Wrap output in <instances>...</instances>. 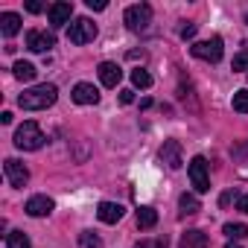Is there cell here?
I'll return each instance as SVG.
<instances>
[{
  "mask_svg": "<svg viewBox=\"0 0 248 248\" xmlns=\"http://www.w3.org/2000/svg\"><path fill=\"white\" fill-rule=\"evenodd\" d=\"M0 123H12V111H3V114H0Z\"/></svg>",
  "mask_w": 248,
  "mask_h": 248,
  "instance_id": "d6a6232c",
  "label": "cell"
},
{
  "mask_svg": "<svg viewBox=\"0 0 248 248\" xmlns=\"http://www.w3.org/2000/svg\"><path fill=\"white\" fill-rule=\"evenodd\" d=\"M0 32H3L6 38H15V35L21 32V15L3 12V15H0Z\"/></svg>",
  "mask_w": 248,
  "mask_h": 248,
  "instance_id": "2e32d148",
  "label": "cell"
},
{
  "mask_svg": "<svg viewBox=\"0 0 248 248\" xmlns=\"http://www.w3.org/2000/svg\"><path fill=\"white\" fill-rule=\"evenodd\" d=\"M108 3H105V0H88V9H93V12H102Z\"/></svg>",
  "mask_w": 248,
  "mask_h": 248,
  "instance_id": "f546056e",
  "label": "cell"
},
{
  "mask_svg": "<svg viewBox=\"0 0 248 248\" xmlns=\"http://www.w3.org/2000/svg\"><path fill=\"white\" fill-rule=\"evenodd\" d=\"M225 248H242V245H239V242H228Z\"/></svg>",
  "mask_w": 248,
  "mask_h": 248,
  "instance_id": "836d02e7",
  "label": "cell"
},
{
  "mask_svg": "<svg viewBox=\"0 0 248 248\" xmlns=\"http://www.w3.org/2000/svg\"><path fill=\"white\" fill-rule=\"evenodd\" d=\"M245 24H248V12H245Z\"/></svg>",
  "mask_w": 248,
  "mask_h": 248,
  "instance_id": "e575fe53",
  "label": "cell"
},
{
  "mask_svg": "<svg viewBox=\"0 0 248 248\" xmlns=\"http://www.w3.org/2000/svg\"><path fill=\"white\" fill-rule=\"evenodd\" d=\"M231 67H233V70H248V50H239V53L233 56Z\"/></svg>",
  "mask_w": 248,
  "mask_h": 248,
  "instance_id": "d4e9b609",
  "label": "cell"
},
{
  "mask_svg": "<svg viewBox=\"0 0 248 248\" xmlns=\"http://www.w3.org/2000/svg\"><path fill=\"white\" fill-rule=\"evenodd\" d=\"M47 15H50V24L59 30V27L70 24V18H73V3H67V0H59V3H53V6L47 9Z\"/></svg>",
  "mask_w": 248,
  "mask_h": 248,
  "instance_id": "9c48e42d",
  "label": "cell"
},
{
  "mask_svg": "<svg viewBox=\"0 0 248 248\" xmlns=\"http://www.w3.org/2000/svg\"><path fill=\"white\" fill-rule=\"evenodd\" d=\"M44 132H41V126L35 120H27L24 126H18L15 129V146L18 149H24V152H35V149H41L44 146Z\"/></svg>",
  "mask_w": 248,
  "mask_h": 248,
  "instance_id": "7a4b0ae2",
  "label": "cell"
},
{
  "mask_svg": "<svg viewBox=\"0 0 248 248\" xmlns=\"http://www.w3.org/2000/svg\"><path fill=\"white\" fill-rule=\"evenodd\" d=\"M222 231L228 233V239H231V242H233V239H245V236H248V225H242V222H228Z\"/></svg>",
  "mask_w": 248,
  "mask_h": 248,
  "instance_id": "44dd1931",
  "label": "cell"
},
{
  "mask_svg": "<svg viewBox=\"0 0 248 248\" xmlns=\"http://www.w3.org/2000/svg\"><path fill=\"white\" fill-rule=\"evenodd\" d=\"M123 21H126V27H129L132 32H146L149 24H152V6H149V3H135V6L126 9Z\"/></svg>",
  "mask_w": 248,
  "mask_h": 248,
  "instance_id": "3957f363",
  "label": "cell"
},
{
  "mask_svg": "<svg viewBox=\"0 0 248 248\" xmlns=\"http://www.w3.org/2000/svg\"><path fill=\"white\" fill-rule=\"evenodd\" d=\"M233 111L248 114V88H242V91H236V93H233Z\"/></svg>",
  "mask_w": 248,
  "mask_h": 248,
  "instance_id": "603a6c76",
  "label": "cell"
},
{
  "mask_svg": "<svg viewBox=\"0 0 248 248\" xmlns=\"http://www.w3.org/2000/svg\"><path fill=\"white\" fill-rule=\"evenodd\" d=\"M6 248H32V242L24 231H9L6 233Z\"/></svg>",
  "mask_w": 248,
  "mask_h": 248,
  "instance_id": "ffe728a7",
  "label": "cell"
},
{
  "mask_svg": "<svg viewBox=\"0 0 248 248\" xmlns=\"http://www.w3.org/2000/svg\"><path fill=\"white\" fill-rule=\"evenodd\" d=\"M233 199H236V193H233V190H228V193H222V196H219V204H222V207H228Z\"/></svg>",
  "mask_w": 248,
  "mask_h": 248,
  "instance_id": "f1b7e54d",
  "label": "cell"
},
{
  "mask_svg": "<svg viewBox=\"0 0 248 248\" xmlns=\"http://www.w3.org/2000/svg\"><path fill=\"white\" fill-rule=\"evenodd\" d=\"M196 30H199L196 24H184V27H181V38H184V41H187V38H193V35H196Z\"/></svg>",
  "mask_w": 248,
  "mask_h": 248,
  "instance_id": "83f0119b",
  "label": "cell"
},
{
  "mask_svg": "<svg viewBox=\"0 0 248 248\" xmlns=\"http://www.w3.org/2000/svg\"><path fill=\"white\" fill-rule=\"evenodd\" d=\"M190 53L196 56V59H202V62H210V64H216L219 59H222V38L219 35H213L210 41H196L193 47H190Z\"/></svg>",
  "mask_w": 248,
  "mask_h": 248,
  "instance_id": "8992f818",
  "label": "cell"
},
{
  "mask_svg": "<svg viewBox=\"0 0 248 248\" xmlns=\"http://www.w3.org/2000/svg\"><path fill=\"white\" fill-rule=\"evenodd\" d=\"M202 210V204H199V196H193V193H184L181 199H178V213L181 216H196Z\"/></svg>",
  "mask_w": 248,
  "mask_h": 248,
  "instance_id": "e0dca14e",
  "label": "cell"
},
{
  "mask_svg": "<svg viewBox=\"0 0 248 248\" xmlns=\"http://www.w3.org/2000/svg\"><path fill=\"white\" fill-rule=\"evenodd\" d=\"M44 9V3H38V0H30V3H27V12H32V15H38Z\"/></svg>",
  "mask_w": 248,
  "mask_h": 248,
  "instance_id": "4dcf8cb0",
  "label": "cell"
},
{
  "mask_svg": "<svg viewBox=\"0 0 248 248\" xmlns=\"http://www.w3.org/2000/svg\"><path fill=\"white\" fill-rule=\"evenodd\" d=\"M178 248H210V239L204 231H187V233H181Z\"/></svg>",
  "mask_w": 248,
  "mask_h": 248,
  "instance_id": "9a60e30c",
  "label": "cell"
},
{
  "mask_svg": "<svg viewBox=\"0 0 248 248\" xmlns=\"http://www.w3.org/2000/svg\"><path fill=\"white\" fill-rule=\"evenodd\" d=\"M120 102H123V105H132V102H135V91L123 88V91H120Z\"/></svg>",
  "mask_w": 248,
  "mask_h": 248,
  "instance_id": "4316f807",
  "label": "cell"
},
{
  "mask_svg": "<svg viewBox=\"0 0 248 248\" xmlns=\"http://www.w3.org/2000/svg\"><path fill=\"white\" fill-rule=\"evenodd\" d=\"M53 207H56V204H53V199H50V196H32V199L27 202V207H24V210H27L30 216H35V219H41V216H50V213H53Z\"/></svg>",
  "mask_w": 248,
  "mask_h": 248,
  "instance_id": "7c38bea8",
  "label": "cell"
},
{
  "mask_svg": "<svg viewBox=\"0 0 248 248\" xmlns=\"http://www.w3.org/2000/svg\"><path fill=\"white\" fill-rule=\"evenodd\" d=\"M70 96H73L76 105H96V102H99V91H96L91 82H79Z\"/></svg>",
  "mask_w": 248,
  "mask_h": 248,
  "instance_id": "30bf717a",
  "label": "cell"
},
{
  "mask_svg": "<svg viewBox=\"0 0 248 248\" xmlns=\"http://www.w3.org/2000/svg\"><path fill=\"white\" fill-rule=\"evenodd\" d=\"M56 99H59V88H56V85H35V88L24 91V93L18 96V105H21L24 111H44V108H50Z\"/></svg>",
  "mask_w": 248,
  "mask_h": 248,
  "instance_id": "6da1fadb",
  "label": "cell"
},
{
  "mask_svg": "<svg viewBox=\"0 0 248 248\" xmlns=\"http://www.w3.org/2000/svg\"><path fill=\"white\" fill-rule=\"evenodd\" d=\"M236 207H239V210H242V213H248V193H245V196H242V199H239V202H236Z\"/></svg>",
  "mask_w": 248,
  "mask_h": 248,
  "instance_id": "1f68e13d",
  "label": "cell"
},
{
  "mask_svg": "<svg viewBox=\"0 0 248 248\" xmlns=\"http://www.w3.org/2000/svg\"><path fill=\"white\" fill-rule=\"evenodd\" d=\"M120 79H123V70H120L114 62H102V64H99V82H102L105 88H117Z\"/></svg>",
  "mask_w": 248,
  "mask_h": 248,
  "instance_id": "5bb4252c",
  "label": "cell"
},
{
  "mask_svg": "<svg viewBox=\"0 0 248 248\" xmlns=\"http://www.w3.org/2000/svg\"><path fill=\"white\" fill-rule=\"evenodd\" d=\"M187 172H190V184L196 187V193H207L210 190V164L204 161V155H196L187 164Z\"/></svg>",
  "mask_w": 248,
  "mask_h": 248,
  "instance_id": "277c9868",
  "label": "cell"
},
{
  "mask_svg": "<svg viewBox=\"0 0 248 248\" xmlns=\"http://www.w3.org/2000/svg\"><path fill=\"white\" fill-rule=\"evenodd\" d=\"M132 82H135V88H149L152 85V76L138 67V70H132Z\"/></svg>",
  "mask_w": 248,
  "mask_h": 248,
  "instance_id": "cb8c5ba5",
  "label": "cell"
},
{
  "mask_svg": "<svg viewBox=\"0 0 248 248\" xmlns=\"http://www.w3.org/2000/svg\"><path fill=\"white\" fill-rule=\"evenodd\" d=\"M27 47H30L32 53H50V50L56 47V38H53V32H47V30H30V32H27Z\"/></svg>",
  "mask_w": 248,
  "mask_h": 248,
  "instance_id": "52a82bcc",
  "label": "cell"
},
{
  "mask_svg": "<svg viewBox=\"0 0 248 248\" xmlns=\"http://www.w3.org/2000/svg\"><path fill=\"white\" fill-rule=\"evenodd\" d=\"M12 73H15V79H21V82H32L38 70H35V64H30V62H15Z\"/></svg>",
  "mask_w": 248,
  "mask_h": 248,
  "instance_id": "d6986e66",
  "label": "cell"
},
{
  "mask_svg": "<svg viewBox=\"0 0 248 248\" xmlns=\"http://www.w3.org/2000/svg\"><path fill=\"white\" fill-rule=\"evenodd\" d=\"M67 38L73 44H91L96 38V24L91 18H76L70 27H67Z\"/></svg>",
  "mask_w": 248,
  "mask_h": 248,
  "instance_id": "5b68a950",
  "label": "cell"
},
{
  "mask_svg": "<svg viewBox=\"0 0 248 248\" xmlns=\"http://www.w3.org/2000/svg\"><path fill=\"white\" fill-rule=\"evenodd\" d=\"M135 248H167V236H158V239H140Z\"/></svg>",
  "mask_w": 248,
  "mask_h": 248,
  "instance_id": "484cf974",
  "label": "cell"
},
{
  "mask_svg": "<svg viewBox=\"0 0 248 248\" xmlns=\"http://www.w3.org/2000/svg\"><path fill=\"white\" fill-rule=\"evenodd\" d=\"M155 225H158V210H155V207H140V210H138V228L149 231V228H155Z\"/></svg>",
  "mask_w": 248,
  "mask_h": 248,
  "instance_id": "ac0fdd59",
  "label": "cell"
},
{
  "mask_svg": "<svg viewBox=\"0 0 248 248\" xmlns=\"http://www.w3.org/2000/svg\"><path fill=\"white\" fill-rule=\"evenodd\" d=\"M161 161L170 167V170H178L184 161H181V143L178 140H164L161 146Z\"/></svg>",
  "mask_w": 248,
  "mask_h": 248,
  "instance_id": "8fae6325",
  "label": "cell"
},
{
  "mask_svg": "<svg viewBox=\"0 0 248 248\" xmlns=\"http://www.w3.org/2000/svg\"><path fill=\"white\" fill-rule=\"evenodd\" d=\"M96 216H99V222H105V225H117V222L123 219V204H117V202H99Z\"/></svg>",
  "mask_w": 248,
  "mask_h": 248,
  "instance_id": "4fadbf2b",
  "label": "cell"
},
{
  "mask_svg": "<svg viewBox=\"0 0 248 248\" xmlns=\"http://www.w3.org/2000/svg\"><path fill=\"white\" fill-rule=\"evenodd\" d=\"M3 172H6V181H9L12 187H24V184L30 181V170H27L18 158H6Z\"/></svg>",
  "mask_w": 248,
  "mask_h": 248,
  "instance_id": "ba28073f",
  "label": "cell"
},
{
  "mask_svg": "<svg viewBox=\"0 0 248 248\" xmlns=\"http://www.w3.org/2000/svg\"><path fill=\"white\" fill-rule=\"evenodd\" d=\"M79 245H82V248H99L102 239H99L93 231H82V233H79Z\"/></svg>",
  "mask_w": 248,
  "mask_h": 248,
  "instance_id": "7402d4cb",
  "label": "cell"
}]
</instances>
